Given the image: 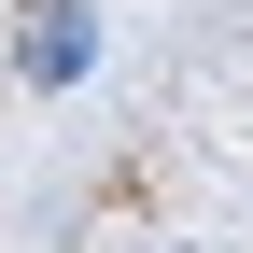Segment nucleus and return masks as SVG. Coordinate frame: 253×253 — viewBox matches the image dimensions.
<instances>
[{"label":"nucleus","instance_id":"1","mask_svg":"<svg viewBox=\"0 0 253 253\" xmlns=\"http://www.w3.org/2000/svg\"><path fill=\"white\" fill-rule=\"evenodd\" d=\"M14 71H28V84H71V71H99V14H84V0H42V14L14 28Z\"/></svg>","mask_w":253,"mask_h":253}]
</instances>
